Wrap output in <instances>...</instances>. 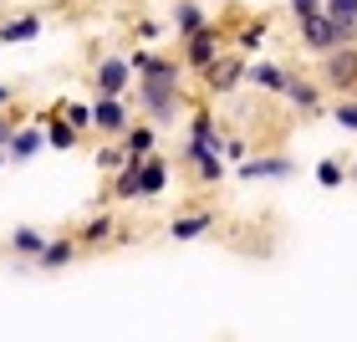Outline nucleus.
I'll use <instances>...</instances> for the list:
<instances>
[{
	"instance_id": "nucleus-26",
	"label": "nucleus",
	"mask_w": 357,
	"mask_h": 342,
	"mask_svg": "<svg viewBox=\"0 0 357 342\" xmlns=\"http://www.w3.org/2000/svg\"><path fill=\"white\" fill-rule=\"evenodd\" d=\"M261 41H266V15H261V21H245V26L235 31V52H245V57H250Z\"/></svg>"
},
{
	"instance_id": "nucleus-7",
	"label": "nucleus",
	"mask_w": 357,
	"mask_h": 342,
	"mask_svg": "<svg viewBox=\"0 0 357 342\" xmlns=\"http://www.w3.org/2000/svg\"><path fill=\"white\" fill-rule=\"evenodd\" d=\"M178 169H189V174L199 179L204 189H215L220 179L230 174V169H225V158H220L215 149H204V143H194V138H184V143H178Z\"/></svg>"
},
{
	"instance_id": "nucleus-31",
	"label": "nucleus",
	"mask_w": 357,
	"mask_h": 342,
	"mask_svg": "<svg viewBox=\"0 0 357 342\" xmlns=\"http://www.w3.org/2000/svg\"><path fill=\"white\" fill-rule=\"evenodd\" d=\"M225 158H240V164H245V158H250V143L240 138V133H230V138H225Z\"/></svg>"
},
{
	"instance_id": "nucleus-18",
	"label": "nucleus",
	"mask_w": 357,
	"mask_h": 342,
	"mask_svg": "<svg viewBox=\"0 0 357 342\" xmlns=\"http://www.w3.org/2000/svg\"><path fill=\"white\" fill-rule=\"evenodd\" d=\"M189 138H194V143H204V149H215V154H225V138H230V133L220 128V118H215L209 107H194V118H189Z\"/></svg>"
},
{
	"instance_id": "nucleus-29",
	"label": "nucleus",
	"mask_w": 357,
	"mask_h": 342,
	"mask_svg": "<svg viewBox=\"0 0 357 342\" xmlns=\"http://www.w3.org/2000/svg\"><path fill=\"white\" fill-rule=\"evenodd\" d=\"M153 61H158V52H149V46H138V41H133V52H128V67H133V77H143V72L153 67Z\"/></svg>"
},
{
	"instance_id": "nucleus-15",
	"label": "nucleus",
	"mask_w": 357,
	"mask_h": 342,
	"mask_svg": "<svg viewBox=\"0 0 357 342\" xmlns=\"http://www.w3.org/2000/svg\"><path fill=\"white\" fill-rule=\"evenodd\" d=\"M169 189V154H149L143 158V174H138V200H158Z\"/></svg>"
},
{
	"instance_id": "nucleus-34",
	"label": "nucleus",
	"mask_w": 357,
	"mask_h": 342,
	"mask_svg": "<svg viewBox=\"0 0 357 342\" xmlns=\"http://www.w3.org/2000/svg\"><path fill=\"white\" fill-rule=\"evenodd\" d=\"M347 179H352V184H357V158H352V174H347Z\"/></svg>"
},
{
	"instance_id": "nucleus-33",
	"label": "nucleus",
	"mask_w": 357,
	"mask_h": 342,
	"mask_svg": "<svg viewBox=\"0 0 357 342\" xmlns=\"http://www.w3.org/2000/svg\"><path fill=\"white\" fill-rule=\"evenodd\" d=\"M15 103V82H0V112H6Z\"/></svg>"
},
{
	"instance_id": "nucleus-14",
	"label": "nucleus",
	"mask_w": 357,
	"mask_h": 342,
	"mask_svg": "<svg viewBox=\"0 0 357 342\" xmlns=\"http://www.w3.org/2000/svg\"><path fill=\"white\" fill-rule=\"evenodd\" d=\"M77 255H82V246H77L72 230L67 235H52V240H46V251L36 255V271H67Z\"/></svg>"
},
{
	"instance_id": "nucleus-11",
	"label": "nucleus",
	"mask_w": 357,
	"mask_h": 342,
	"mask_svg": "<svg viewBox=\"0 0 357 342\" xmlns=\"http://www.w3.org/2000/svg\"><path fill=\"white\" fill-rule=\"evenodd\" d=\"M46 240H52V235L36 230V225H15V230L6 235V246H0V251H6L10 260H26V266H36V255L46 251Z\"/></svg>"
},
{
	"instance_id": "nucleus-24",
	"label": "nucleus",
	"mask_w": 357,
	"mask_h": 342,
	"mask_svg": "<svg viewBox=\"0 0 357 342\" xmlns=\"http://www.w3.org/2000/svg\"><path fill=\"white\" fill-rule=\"evenodd\" d=\"M347 174H352V164H342V158H321V164H317V184L321 189H342Z\"/></svg>"
},
{
	"instance_id": "nucleus-19",
	"label": "nucleus",
	"mask_w": 357,
	"mask_h": 342,
	"mask_svg": "<svg viewBox=\"0 0 357 342\" xmlns=\"http://www.w3.org/2000/svg\"><path fill=\"white\" fill-rule=\"evenodd\" d=\"M41 26H46L41 10H21V15H10V21H0V41H6V46H15V41H36Z\"/></svg>"
},
{
	"instance_id": "nucleus-5",
	"label": "nucleus",
	"mask_w": 357,
	"mask_h": 342,
	"mask_svg": "<svg viewBox=\"0 0 357 342\" xmlns=\"http://www.w3.org/2000/svg\"><path fill=\"white\" fill-rule=\"evenodd\" d=\"M87 87L92 97H123L128 87H133V67H128V57H97L92 72H87Z\"/></svg>"
},
{
	"instance_id": "nucleus-35",
	"label": "nucleus",
	"mask_w": 357,
	"mask_h": 342,
	"mask_svg": "<svg viewBox=\"0 0 357 342\" xmlns=\"http://www.w3.org/2000/svg\"><path fill=\"white\" fill-rule=\"evenodd\" d=\"M6 164H10V158H6V149H0V169H6Z\"/></svg>"
},
{
	"instance_id": "nucleus-36",
	"label": "nucleus",
	"mask_w": 357,
	"mask_h": 342,
	"mask_svg": "<svg viewBox=\"0 0 357 342\" xmlns=\"http://www.w3.org/2000/svg\"><path fill=\"white\" fill-rule=\"evenodd\" d=\"M0 6H6V0H0Z\"/></svg>"
},
{
	"instance_id": "nucleus-32",
	"label": "nucleus",
	"mask_w": 357,
	"mask_h": 342,
	"mask_svg": "<svg viewBox=\"0 0 357 342\" xmlns=\"http://www.w3.org/2000/svg\"><path fill=\"white\" fill-rule=\"evenodd\" d=\"M286 10L296 15V21H306V15H317V10H321V0H286Z\"/></svg>"
},
{
	"instance_id": "nucleus-13",
	"label": "nucleus",
	"mask_w": 357,
	"mask_h": 342,
	"mask_svg": "<svg viewBox=\"0 0 357 342\" xmlns=\"http://www.w3.org/2000/svg\"><path fill=\"white\" fill-rule=\"evenodd\" d=\"M215 225H220L215 209H184V215L169 220V240H199V235L215 230Z\"/></svg>"
},
{
	"instance_id": "nucleus-28",
	"label": "nucleus",
	"mask_w": 357,
	"mask_h": 342,
	"mask_svg": "<svg viewBox=\"0 0 357 342\" xmlns=\"http://www.w3.org/2000/svg\"><path fill=\"white\" fill-rule=\"evenodd\" d=\"M67 123L87 138V133H92V103H67Z\"/></svg>"
},
{
	"instance_id": "nucleus-12",
	"label": "nucleus",
	"mask_w": 357,
	"mask_h": 342,
	"mask_svg": "<svg viewBox=\"0 0 357 342\" xmlns=\"http://www.w3.org/2000/svg\"><path fill=\"white\" fill-rule=\"evenodd\" d=\"M235 174L245 179V184H255V179H291V174H296V164H291L286 154H250Z\"/></svg>"
},
{
	"instance_id": "nucleus-8",
	"label": "nucleus",
	"mask_w": 357,
	"mask_h": 342,
	"mask_svg": "<svg viewBox=\"0 0 357 342\" xmlns=\"http://www.w3.org/2000/svg\"><path fill=\"white\" fill-rule=\"evenodd\" d=\"M72 235H77V246H82V255H87V251H107V246H118V240H123V225L112 220L107 209H97V215H87Z\"/></svg>"
},
{
	"instance_id": "nucleus-21",
	"label": "nucleus",
	"mask_w": 357,
	"mask_h": 342,
	"mask_svg": "<svg viewBox=\"0 0 357 342\" xmlns=\"http://www.w3.org/2000/svg\"><path fill=\"white\" fill-rule=\"evenodd\" d=\"M138 174H143V158H128V164L112 174V184H107V194H102V205H107V200H138Z\"/></svg>"
},
{
	"instance_id": "nucleus-16",
	"label": "nucleus",
	"mask_w": 357,
	"mask_h": 342,
	"mask_svg": "<svg viewBox=\"0 0 357 342\" xmlns=\"http://www.w3.org/2000/svg\"><path fill=\"white\" fill-rule=\"evenodd\" d=\"M41 143H46V128L41 123H21L10 133V143H6V158H10V164H26V158L41 154Z\"/></svg>"
},
{
	"instance_id": "nucleus-3",
	"label": "nucleus",
	"mask_w": 357,
	"mask_h": 342,
	"mask_svg": "<svg viewBox=\"0 0 357 342\" xmlns=\"http://www.w3.org/2000/svg\"><path fill=\"white\" fill-rule=\"evenodd\" d=\"M184 46H178V61H184V72H204L209 61H215L225 52V41H230V31H225L220 21H209L199 31H189V36H178Z\"/></svg>"
},
{
	"instance_id": "nucleus-25",
	"label": "nucleus",
	"mask_w": 357,
	"mask_h": 342,
	"mask_svg": "<svg viewBox=\"0 0 357 342\" xmlns=\"http://www.w3.org/2000/svg\"><path fill=\"white\" fill-rule=\"evenodd\" d=\"M321 10H327L342 31H352V36H357V0H321Z\"/></svg>"
},
{
	"instance_id": "nucleus-4",
	"label": "nucleus",
	"mask_w": 357,
	"mask_h": 342,
	"mask_svg": "<svg viewBox=\"0 0 357 342\" xmlns=\"http://www.w3.org/2000/svg\"><path fill=\"white\" fill-rule=\"evenodd\" d=\"M245 52H235V46H225V52L209 61V67L199 72V87H204V97H230L240 82H245Z\"/></svg>"
},
{
	"instance_id": "nucleus-10",
	"label": "nucleus",
	"mask_w": 357,
	"mask_h": 342,
	"mask_svg": "<svg viewBox=\"0 0 357 342\" xmlns=\"http://www.w3.org/2000/svg\"><path fill=\"white\" fill-rule=\"evenodd\" d=\"M286 103L301 112V118H321V107H327V92H321V82L312 72H291L286 82Z\"/></svg>"
},
{
	"instance_id": "nucleus-1",
	"label": "nucleus",
	"mask_w": 357,
	"mask_h": 342,
	"mask_svg": "<svg viewBox=\"0 0 357 342\" xmlns=\"http://www.w3.org/2000/svg\"><path fill=\"white\" fill-rule=\"evenodd\" d=\"M184 61L178 57H158L149 72L138 77V112L149 118L153 128H169L178 118V107L189 103V92H184Z\"/></svg>"
},
{
	"instance_id": "nucleus-2",
	"label": "nucleus",
	"mask_w": 357,
	"mask_h": 342,
	"mask_svg": "<svg viewBox=\"0 0 357 342\" xmlns=\"http://www.w3.org/2000/svg\"><path fill=\"white\" fill-rule=\"evenodd\" d=\"M312 77L321 82V92H327V97H357V41L332 46V52L317 61Z\"/></svg>"
},
{
	"instance_id": "nucleus-6",
	"label": "nucleus",
	"mask_w": 357,
	"mask_h": 342,
	"mask_svg": "<svg viewBox=\"0 0 357 342\" xmlns=\"http://www.w3.org/2000/svg\"><path fill=\"white\" fill-rule=\"evenodd\" d=\"M296 26H301V46H306V52H312V57H327L332 46H347V41H357L352 31H342V26H337L332 15H327V10L306 15V21H296Z\"/></svg>"
},
{
	"instance_id": "nucleus-17",
	"label": "nucleus",
	"mask_w": 357,
	"mask_h": 342,
	"mask_svg": "<svg viewBox=\"0 0 357 342\" xmlns=\"http://www.w3.org/2000/svg\"><path fill=\"white\" fill-rule=\"evenodd\" d=\"M245 82H250V87H261V92H271V97H286L291 72H286V67H275V61H245Z\"/></svg>"
},
{
	"instance_id": "nucleus-27",
	"label": "nucleus",
	"mask_w": 357,
	"mask_h": 342,
	"mask_svg": "<svg viewBox=\"0 0 357 342\" xmlns=\"http://www.w3.org/2000/svg\"><path fill=\"white\" fill-rule=\"evenodd\" d=\"M332 118L347 128V133H357V97H337L332 103Z\"/></svg>"
},
{
	"instance_id": "nucleus-30",
	"label": "nucleus",
	"mask_w": 357,
	"mask_h": 342,
	"mask_svg": "<svg viewBox=\"0 0 357 342\" xmlns=\"http://www.w3.org/2000/svg\"><path fill=\"white\" fill-rule=\"evenodd\" d=\"M133 41H138V46L158 41V21H153V15H143V21H133Z\"/></svg>"
},
{
	"instance_id": "nucleus-20",
	"label": "nucleus",
	"mask_w": 357,
	"mask_h": 342,
	"mask_svg": "<svg viewBox=\"0 0 357 342\" xmlns=\"http://www.w3.org/2000/svg\"><path fill=\"white\" fill-rule=\"evenodd\" d=\"M118 143H123V154H128V158H149V154L158 149V128L133 118V123H128V133H123Z\"/></svg>"
},
{
	"instance_id": "nucleus-22",
	"label": "nucleus",
	"mask_w": 357,
	"mask_h": 342,
	"mask_svg": "<svg viewBox=\"0 0 357 342\" xmlns=\"http://www.w3.org/2000/svg\"><path fill=\"white\" fill-rule=\"evenodd\" d=\"M199 26H209V15L199 10V0H178V6H174V31L189 36V31H199Z\"/></svg>"
},
{
	"instance_id": "nucleus-9",
	"label": "nucleus",
	"mask_w": 357,
	"mask_h": 342,
	"mask_svg": "<svg viewBox=\"0 0 357 342\" xmlns=\"http://www.w3.org/2000/svg\"><path fill=\"white\" fill-rule=\"evenodd\" d=\"M133 112H128L123 97H92V133L97 138H123Z\"/></svg>"
},
{
	"instance_id": "nucleus-23",
	"label": "nucleus",
	"mask_w": 357,
	"mask_h": 342,
	"mask_svg": "<svg viewBox=\"0 0 357 342\" xmlns=\"http://www.w3.org/2000/svg\"><path fill=\"white\" fill-rule=\"evenodd\" d=\"M92 164H97V169H102V174H118V169L128 164V154H123V143H118V138H102V143H97V154H92Z\"/></svg>"
}]
</instances>
